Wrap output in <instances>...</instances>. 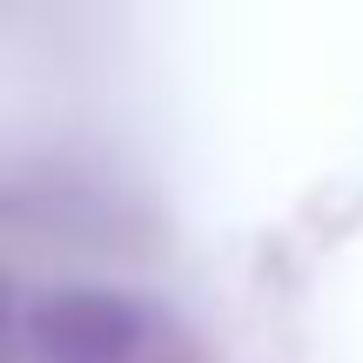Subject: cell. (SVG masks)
<instances>
[{
	"label": "cell",
	"mask_w": 363,
	"mask_h": 363,
	"mask_svg": "<svg viewBox=\"0 0 363 363\" xmlns=\"http://www.w3.org/2000/svg\"><path fill=\"white\" fill-rule=\"evenodd\" d=\"M40 363H169L175 330L135 296H108V289H61V296L34 303L27 316Z\"/></svg>",
	"instance_id": "obj_1"
}]
</instances>
